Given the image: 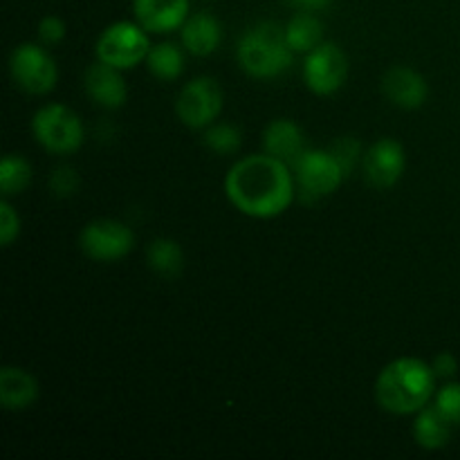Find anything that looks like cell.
<instances>
[{
    "instance_id": "7a4b0ae2",
    "label": "cell",
    "mask_w": 460,
    "mask_h": 460,
    "mask_svg": "<svg viewBox=\"0 0 460 460\" xmlns=\"http://www.w3.org/2000/svg\"><path fill=\"white\" fill-rule=\"evenodd\" d=\"M436 373L418 358H398L386 364L376 380V400L386 413L413 416L436 395Z\"/></svg>"
},
{
    "instance_id": "cb8c5ba5",
    "label": "cell",
    "mask_w": 460,
    "mask_h": 460,
    "mask_svg": "<svg viewBox=\"0 0 460 460\" xmlns=\"http://www.w3.org/2000/svg\"><path fill=\"white\" fill-rule=\"evenodd\" d=\"M328 151L337 157V162H340L341 169H344L346 178L353 173L355 166L362 164V157H364L362 144H359L355 137H350V135H346V137H340L337 142H332Z\"/></svg>"
},
{
    "instance_id": "4316f807",
    "label": "cell",
    "mask_w": 460,
    "mask_h": 460,
    "mask_svg": "<svg viewBox=\"0 0 460 460\" xmlns=\"http://www.w3.org/2000/svg\"><path fill=\"white\" fill-rule=\"evenodd\" d=\"M18 234H21V216L9 205V198H3V202H0V243H3V247L12 245Z\"/></svg>"
},
{
    "instance_id": "277c9868",
    "label": "cell",
    "mask_w": 460,
    "mask_h": 460,
    "mask_svg": "<svg viewBox=\"0 0 460 460\" xmlns=\"http://www.w3.org/2000/svg\"><path fill=\"white\" fill-rule=\"evenodd\" d=\"M31 135L52 155H70L84 144L85 128L72 108L63 103H48L31 117Z\"/></svg>"
},
{
    "instance_id": "d4e9b609",
    "label": "cell",
    "mask_w": 460,
    "mask_h": 460,
    "mask_svg": "<svg viewBox=\"0 0 460 460\" xmlns=\"http://www.w3.org/2000/svg\"><path fill=\"white\" fill-rule=\"evenodd\" d=\"M48 184H49V191H52V196L72 198V196H76V191H79L81 180H79V173H76L72 166L61 164V166H57V169H52V173H49V178H48Z\"/></svg>"
},
{
    "instance_id": "f546056e",
    "label": "cell",
    "mask_w": 460,
    "mask_h": 460,
    "mask_svg": "<svg viewBox=\"0 0 460 460\" xmlns=\"http://www.w3.org/2000/svg\"><path fill=\"white\" fill-rule=\"evenodd\" d=\"M290 7H295L296 12H323L332 4V0H286Z\"/></svg>"
},
{
    "instance_id": "5bb4252c",
    "label": "cell",
    "mask_w": 460,
    "mask_h": 460,
    "mask_svg": "<svg viewBox=\"0 0 460 460\" xmlns=\"http://www.w3.org/2000/svg\"><path fill=\"white\" fill-rule=\"evenodd\" d=\"M189 0H133L135 21L148 34H171L189 18Z\"/></svg>"
},
{
    "instance_id": "7402d4cb",
    "label": "cell",
    "mask_w": 460,
    "mask_h": 460,
    "mask_svg": "<svg viewBox=\"0 0 460 460\" xmlns=\"http://www.w3.org/2000/svg\"><path fill=\"white\" fill-rule=\"evenodd\" d=\"M31 182V164L18 153H9L0 162V191L3 198L21 196Z\"/></svg>"
},
{
    "instance_id": "6da1fadb",
    "label": "cell",
    "mask_w": 460,
    "mask_h": 460,
    "mask_svg": "<svg viewBox=\"0 0 460 460\" xmlns=\"http://www.w3.org/2000/svg\"><path fill=\"white\" fill-rule=\"evenodd\" d=\"M225 196L250 218H277L296 198L295 171L268 153L243 157L227 171Z\"/></svg>"
},
{
    "instance_id": "603a6c76",
    "label": "cell",
    "mask_w": 460,
    "mask_h": 460,
    "mask_svg": "<svg viewBox=\"0 0 460 460\" xmlns=\"http://www.w3.org/2000/svg\"><path fill=\"white\" fill-rule=\"evenodd\" d=\"M202 142L209 148L211 153H218V155H232V153H238L243 144V133L238 126L234 124H211L209 128H205V135H202Z\"/></svg>"
},
{
    "instance_id": "9c48e42d",
    "label": "cell",
    "mask_w": 460,
    "mask_h": 460,
    "mask_svg": "<svg viewBox=\"0 0 460 460\" xmlns=\"http://www.w3.org/2000/svg\"><path fill=\"white\" fill-rule=\"evenodd\" d=\"M349 79V57L332 40H323L304 58V81L319 97L335 94Z\"/></svg>"
},
{
    "instance_id": "30bf717a",
    "label": "cell",
    "mask_w": 460,
    "mask_h": 460,
    "mask_svg": "<svg viewBox=\"0 0 460 460\" xmlns=\"http://www.w3.org/2000/svg\"><path fill=\"white\" fill-rule=\"evenodd\" d=\"M79 247L88 259L112 263L133 252L135 234L121 220L97 218L81 229Z\"/></svg>"
},
{
    "instance_id": "f1b7e54d",
    "label": "cell",
    "mask_w": 460,
    "mask_h": 460,
    "mask_svg": "<svg viewBox=\"0 0 460 460\" xmlns=\"http://www.w3.org/2000/svg\"><path fill=\"white\" fill-rule=\"evenodd\" d=\"M431 368H434L436 377L440 380H449L458 373V359L454 358V353H438L431 362Z\"/></svg>"
},
{
    "instance_id": "4fadbf2b",
    "label": "cell",
    "mask_w": 460,
    "mask_h": 460,
    "mask_svg": "<svg viewBox=\"0 0 460 460\" xmlns=\"http://www.w3.org/2000/svg\"><path fill=\"white\" fill-rule=\"evenodd\" d=\"M121 72L124 70L103 61L93 63L84 75L85 94L106 111H119L128 99V85Z\"/></svg>"
},
{
    "instance_id": "9a60e30c",
    "label": "cell",
    "mask_w": 460,
    "mask_h": 460,
    "mask_svg": "<svg viewBox=\"0 0 460 460\" xmlns=\"http://www.w3.org/2000/svg\"><path fill=\"white\" fill-rule=\"evenodd\" d=\"M180 40L191 57H211L223 43V25L209 12L189 13L184 25L180 27Z\"/></svg>"
},
{
    "instance_id": "ba28073f",
    "label": "cell",
    "mask_w": 460,
    "mask_h": 460,
    "mask_svg": "<svg viewBox=\"0 0 460 460\" xmlns=\"http://www.w3.org/2000/svg\"><path fill=\"white\" fill-rule=\"evenodd\" d=\"M223 88L211 76H196L182 85L175 99V115L184 126L193 130H205L223 112Z\"/></svg>"
},
{
    "instance_id": "d6986e66",
    "label": "cell",
    "mask_w": 460,
    "mask_h": 460,
    "mask_svg": "<svg viewBox=\"0 0 460 460\" xmlns=\"http://www.w3.org/2000/svg\"><path fill=\"white\" fill-rule=\"evenodd\" d=\"M288 45L295 54H308L323 43V22L314 12H296L286 25Z\"/></svg>"
},
{
    "instance_id": "484cf974",
    "label": "cell",
    "mask_w": 460,
    "mask_h": 460,
    "mask_svg": "<svg viewBox=\"0 0 460 460\" xmlns=\"http://www.w3.org/2000/svg\"><path fill=\"white\" fill-rule=\"evenodd\" d=\"M434 407L452 422L454 427H460V385L458 382H447L443 389L436 391Z\"/></svg>"
},
{
    "instance_id": "5b68a950",
    "label": "cell",
    "mask_w": 460,
    "mask_h": 460,
    "mask_svg": "<svg viewBox=\"0 0 460 460\" xmlns=\"http://www.w3.org/2000/svg\"><path fill=\"white\" fill-rule=\"evenodd\" d=\"M9 76L27 94H48L57 88L58 67L45 45L21 43L9 54Z\"/></svg>"
},
{
    "instance_id": "83f0119b",
    "label": "cell",
    "mask_w": 460,
    "mask_h": 460,
    "mask_svg": "<svg viewBox=\"0 0 460 460\" xmlns=\"http://www.w3.org/2000/svg\"><path fill=\"white\" fill-rule=\"evenodd\" d=\"M36 31H39L40 45H45V48H57V45L66 39L67 27L66 22H63V18L54 16V13H48V16L40 18L39 30Z\"/></svg>"
},
{
    "instance_id": "3957f363",
    "label": "cell",
    "mask_w": 460,
    "mask_h": 460,
    "mask_svg": "<svg viewBox=\"0 0 460 460\" xmlns=\"http://www.w3.org/2000/svg\"><path fill=\"white\" fill-rule=\"evenodd\" d=\"M236 58L241 70L252 79H279L292 67L295 52L288 45L286 27L263 21L241 36Z\"/></svg>"
},
{
    "instance_id": "ffe728a7",
    "label": "cell",
    "mask_w": 460,
    "mask_h": 460,
    "mask_svg": "<svg viewBox=\"0 0 460 460\" xmlns=\"http://www.w3.org/2000/svg\"><path fill=\"white\" fill-rule=\"evenodd\" d=\"M148 268L162 279H175L184 270V252L173 238H155L146 250Z\"/></svg>"
},
{
    "instance_id": "8fae6325",
    "label": "cell",
    "mask_w": 460,
    "mask_h": 460,
    "mask_svg": "<svg viewBox=\"0 0 460 460\" xmlns=\"http://www.w3.org/2000/svg\"><path fill=\"white\" fill-rule=\"evenodd\" d=\"M407 169V153L398 139L382 137L368 146L362 157L364 180L373 189H391L402 180Z\"/></svg>"
},
{
    "instance_id": "8992f818",
    "label": "cell",
    "mask_w": 460,
    "mask_h": 460,
    "mask_svg": "<svg viewBox=\"0 0 460 460\" xmlns=\"http://www.w3.org/2000/svg\"><path fill=\"white\" fill-rule=\"evenodd\" d=\"M151 40L148 31L137 21H117L102 31L97 40V61L115 66L119 70H133L146 61Z\"/></svg>"
},
{
    "instance_id": "7c38bea8",
    "label": "cell",
    "mask_w": 460,
    "mask_h": 460,
    "mask_svg": "<svg viewBox=\"0 0 460 460\" xmlns=\"http://www.w3.org/2000/svg\"><path fill=\"white\" fill-rule=\"evenodd\" d=\"M382 93L394 106L402 111H418L429 97V84L418 70L409 66H394L382 76Z\"/></svg>"
},
{
    "instance_id": "2e32d148",
    "label": "cell",
    "mask_w": 460,
    "mask_h": 460,
    "mask_svg": "<svg viewBox=\"0 0 460 460\" xmlns=\"http://www.w3.org/2000/svg\"><path fill=\"white\" fill-rule=\"evenodd\" d=\"M308 151L305 146V135L296 121L279 117L270 121L263 130V153L295 166L304 153Z\"/></svg>"
},
{
    "instance_id": "44dd1931",
    "label": "cell",
    "mask_w": 460,
    "mask_h": 460,
    "mask_svg": "<svg viewBox=\"0 0 460 460\" xmlns=\"http://www.w3.org/2000/svg\"><path fill=\"white\" fill-rule=\"evenodd\" d=\"M184 52L187 49L180 48L175 43H157L151 45L146 57V67L155 79L160 81H175L184 72Z\"/></svg>"
},
{
    "instance_id": "e0dca14e",
    "label": "cell",
    "mask_w": 460,
    "mask_h": 460,
    "mask_svg": "<svg viewBox=\"0 0 460 460\" xmlns=\"http://www.w3.org/2000/svg\"><path fill=\"white\" fill-rule=\"evenodd\" d=\"M39 400V380L21 367L0 371V402L7 411H25Z\"/></svg>"
},
{
    "instance_id": "52a82bcc",
    "label": "cell",
    "mask_w": 460,
    "mask_h": 460,
    "mask_svg": "<svg viewBox=\"0 0 460 460\" xmlns=\"http://www.w3.org/2000/svg\"><path fill=\"white\" fill-rule=\"evenodd\" d=\"M292 171H295L296 193L305 202H314L319 198L331 196L346 180L344 169H341L337 157L328 148L326 151H322V148H308L296 160Z\"/></svg>"
},
{
    "instance_id": "ac0fdd59",
    "label": "cell",
    "mask_w": 460,
    "mask_h": 460,
    "mask_svg": "<svg viewBox=\"0 0 460 460\" xmlns=\"http://www.w3.org/2000/svg\"><path fill=\"white\" fill-rule=\"evenodd\" d=\"M454 425L434 407L427 404L425 409L416 413V422H413V438H416L418 447L427 449V452H438V449L447 447L452 440Z\"/></svg>"
}]
</instances>
